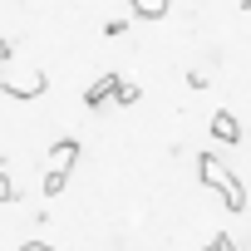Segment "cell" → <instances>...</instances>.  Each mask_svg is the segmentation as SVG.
Here are the masks:
<instances>
[{"label":"cell","instance_id":"1","mask_svg":"<svg viewBox=\"0 0 251 251\" xmlns=\"http://www.w3.org/2000/svg\"><path fill=\"white\" fill-rule=\"evenodd\" d=\"M45 89H50L45 69H35V74H25V79H20V74H10V69L0 74V94H5V99H40Z\"/></svg>","mask_w":251,"mask_h":251},{"label":"cell","instance_id":"2","mask_svg":"<svg viewBox=\"0 0 251 251\" xmlns=\"http://www.w3.org/2000/svg\"><path fill=\"white\" fill-rule=\"evenodd\" d=\"M197 177H202L207 187H217V192H226V187L236 182V173H226V163H222L217 153H197Z\"/></svg>","mask_w":251,"mask_h":251},{"label":"cell","instance_id":"3","mask_svg":"<svg viewBox=\"0 0 251 251\" xmlns=\"http://www.w3.org/2000/svg\"><path fill=\"white\" fill-rule=\"evenodd\" d=\"M118 84H123L118 74H99V79H94V84L84 89V108H103V103H108V99L118 94Z\"/></svg>","mask_w":251,"mask_h":251},{"label":"cell","instance_id":"4","mask_svg":"<svg viewBox=\"0 0 251 251\" xmlns=\"http://www.w3.org/2000/svg\"><path fill=\"white\" fill-rule=\"evenodd\" d=\"M212 138H217V143H241V123H236L231 108H217V113H212Z\"/></svg>","mask_w":251,"mask_h":251},{"label":"cell","instance_id":"5","mask_svg":"<svg viewBox=\"0 0 251 251\" xmlns=\"http://www.w3.org/2000/svg\"><path fill=\"white\" fill-rule=\"evenodd\" d=\"M74 163H79V143H74V138H59V143L50 148V173H69Z\"/></svg>","mask_w":251,"mask_h":251},{"label":"cell","instance_id":"6","mask_svg":"<svg viewBox=\"0 0 251 251\" xmlns=\"http://www.w3.org/2000/svg\"><path fill=\"white\" fill-rule=\"evenodd\" d=\"M128 5H133V15H138V20H163L173 0H128Z\"/></svg>","mask_w":251,"mask_h":251},{"label":"cell","instance_id":"7","mask_svg":"<svg viewBox=\"0 0 251 251\" xmlns=\"http://www.w3.org/2000/svg\"><path fill=\"white\" fill-rule=\"evenodd\" d=\"M64 187H69V173H45V182H40V192H45V197H59Z\"/></svg>","mask_w":251,"mask_h":251},{"label":"cell","instance_id":"8","mask_svg":"<svg viewBox=\"0 0 251 251\" xmlns=\"http://www.w3.org/2000/svg\"><path fill=\"white\" fill-rule=\"evenodd\" d=\"M138 99H143V89H138L133 79H123V84H118V94H113V103H123V108H128V103H138Z\"/></svg>","mask_w":251,"mask_h":251},{"label":"cell","instance_id":"9","mask_svg":"<svg viewBox=\"0 0 251 251\" xmlns=\"http://www.w3.org/2000/svg\"><path fill=\"white\" fill-rule=\"evenodd\" d=\"M0 202H5V207L20 202V182H10V173H5V187H0Z\"/></svg>","mask_w":251,"mask_h":251},{"label":"cell","instance_id":"10","mask_svg":"<svg viewBox=\"0 0 251 251\" xmlns=\"http://www.w3.org/2000/svg\"><path fill=\"white\" fill-rule=\"evenodd\" d=\"M103 35H108V40H118V35H128V20H108V25H103Z\"/></svg>","mask_w":251,"mask_h":251},{"label":"cell","instance_id":"11","mask_svg":"<svg viewBox=\"0 0 251 251\" xmlns=\"http://www.w3.org/2000/svg\"><path fill=\"white\" fill-rule=\"evenodd\" d=\"M212 251H236V241H231V236H226V231H222V236H217V241H212Z\"/></svg>","mask_w":251,"mask_h":251},{"label":"cell","instance_id":"12","mask_svg":"<svg viewBox=\"0 0 251 251\" xmlns=\"http://www.w3.org/2000/svg\"><path fill=\"white\" fill-rule=\"evenodd\" d=\"M20 251H54V246H50V241H25Z\"/></svg>","mask_w":251,"mask_h":251},{"label":"cell","instance_id":"13","mask_svg":"<svg viewBox=\"0 0 251 251\" xmlns=\"http://www.w3.org/2000/svg\"><path fill=\"white\" fill-rule=\"evenodd\" d=\"M241 10H246V15H251V0H241Z\"/></svg>","mask_w":251,"mask_h":251},{"label":"cell","instance_id":"14","mask_svg":"<svg viewBox=\"0 0 251 251\" xmlns=\"http://www.w3.org/2000/svg\"><path fill=\"white\" fill-rule=\"evenodd\" d=\"M246 212H251V207H246Z\"/></svg>","mask_w":251,"mask_h":251}]
</instances>
